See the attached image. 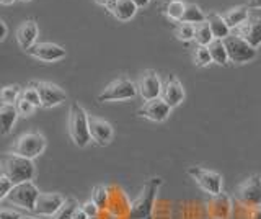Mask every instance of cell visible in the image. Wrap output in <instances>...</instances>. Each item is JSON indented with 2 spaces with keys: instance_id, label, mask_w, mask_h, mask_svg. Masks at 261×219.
<instances>
[{
  "instance_id": "cell-14",
  "label": "cell",
  "mask_w": 261,
  "mask_h": 219,
  "mask_svg": "<svg viewBox=\"0 0 261 219\" xmlns=\"http://www.w3.org/2000/svg\"><path fill=\"white\" fill-rule=\"evenodd\" d=\"M160 99H163V102H167L171 108L178 107V105L183 102L185 88L175 76H170L165 79V82H163V87H162Z\"/></svg>"
},
{
  "instance_id": "cell-15",
  "label": "cell",
  "mask_w": 261,
  "mask_h": 219,
  "mask_svg": "<svg viewBox=\"0 0 261 219\" xmlns=\"http://www.w3.org/2000/svg\"><path fill=\"white\" fill-rule=\"evenodd\" d=\"M90 125V136L98 145H108L113 139V126L101 118L90 116L88 119Z\"/></svg>"
},
{
  "instance_id": "cell-33",
  "label": "cell",
  "mask_w": 261,
  "mask_h": 219,
  "mask_svg": "<svg viewBox=\"0 0 261 219\" xmlns=\"http://www.w3.org/2000/svg\"><path fill=\"white\" fill-rule=\"evenodd\" d=\"M20 96H21L23 100L30 102L31 105H35L36 108L43 107V105H41V96L38 93V88L33 85V84H30L27 88H21V95Z\"/></svg>"
},
{
  "instance_id": "cell-40",
  "label": "cell",
  "mask_w": 261,
  "mask_h": 219,
  "mask_svg": "<svg viewBox=\"0 0 261 219\" xmlns=\"http://www.w3.org/2000/svg\"><path fill=\"white\" fill-rule=\"evenodd\" d=\"M248 9H261V0H248Z\"/></svg>"
},
{
  "instance_id": "cell-42",
  "label": "cell",
  "mask_w": 261,
  "mask_h": 219,
  "mask_svg": "<svg viewBox=\"0 0 261 219\" xmlns=\"http://www.w3.org/2000/svg\"><path fill=\"white\" fill-rule=\"evenodd\" d=\"M0 27H2V35H0V39H5L7 33H8V28H7V23L4 20H0Z\"/></svg>"
},
{
  "instance_id": "cell-26",
  "label": "cell",
  "mask_w": 261,
  "mask_h": 219,
  "mask_svg": "<svg viewBox=\"0 0 261 219\" xmlns=\"http://www.w3.org/2000/svg\"><path fill=\"white\" fill-rule=\"evenodd\" d=\"M186 10V4L181 0H170L165 5V15L173 21H181Z\"/></svg>"
},
{
  "instance_id": "cell-30",
  "label": "cell",
  "mask_w": 261,
  "mask_h": 219,
  "mask_svg": "<svg viewBox=\"0 0 261 219\" xmlns=\"http://www.w3.org/2000/svg\"><path fill=\"white\" fill-rule=\"evenodd\" d=\"M21 95V88L18 85H8L2 88V93H0V99H2V105H15L18 102Z\"/></svg>"
},
{
  "instance_id": "cell-11",
  "label": "cell",
  "mask_w": 261,
  "mask_h": 219,
  "mask_svg": "<svg viewBox=\"0 0 261 219\" xmlns=\"http://www.w3.org/2000/svg\"><path fill=\"white\" fill-rule=\"evenodd\" d=\"M31 84L38 88V93L41 96V105H43L44 108L57 107V105H61L67 99L65 92L56 84H51V82H31Z\"/></svg>"
},
{
  "instance_id": "cell-24",
  "label": "cell",
  "mask_w": 261,
  "mask_h": 219,
  "mask_svg": "<svg viewBox=\"0 0 261 219\" xmlns=\"http://www.w3.org/2000/svg\"><path fill=\"white\" fill-rule=\"evenodd\" d=\"M207 47H209L212 62L219 64V66H225V64L228 62V53H227V47L224 44V39H214V41H212Z\"/></svg>"
},
{
  "instance_id": "cell-25",
  "label": "cell",
  "mask_w": 261,
  "mask_h": 219,
  "mask_svg": "<svg viewBox=\"0 0 261 219\" xmlns=\"http://www.w3.org/2000/svg\"><path fill=\"white\" fill-rule=\"evenodd\" d=\"M194 41L198 46H209L212 41H214V35H212L211 27L207 21H202L199 25H194Z\"/></svg>"
},
{
  "instance_id": "cell-43",
  "label": "cell",
  "mask_w": 261,
  "mask_h": 219,
  "mask_svg": "<svg viewBox=\"0 0 261 219\" xmlns=\"http://www.w3.org/2000/svg\"><path fill=\"white\" fill-rule=\"evenodd\" d=\"M95 2L98 4V5H103V7H108L111 2H113V0H95Z\"/></svg>"
},
{
  "instance_id": "cell-19",
  "label": "cell",
  "mask_w": 261,
  "mask_h": 219,
  "mask_svg": "<svg viewBox=\"0 0 261 219\" xmlns=\"http://www.w3.org/2000/svg\"><path fill=\"white\" fill-rule=\"evenodd\" d=\"M106 9H108V12L119 21L130 20L137 12L136 4L130 2V0H113Z\"/></svg>"
},
{
  "instance_id": "cell-28",
  "label": "cell",
  "mask_w": 261,
  "mask_h": 219,
  "mask_svg": "<svg viewBox=\"0 0 261 219\" xmlns=\"http://www.w3.org/2000/svg\"><path fill=\"white\" fill-rule=\"evenodd\" d=\"M79 208H80L79 201L75 198H67L62 205V208L53 216V219H73V214H75V211Z\"/></svg>"
},
{
  "instance_id": "cell-7",
  "label": "cell",
  "mask_w": 261,
  "mask_h": 219,
  "mask_svg": "<svg viewBox=\"0 0 261 219\" xmlns=\"http://www.w3.org/2000/svg\"><path fill=\"white\" fill-rule=\"evenodd\" d=\"M46 149V137L39 133H27L20 136L13 145V154L27 159H36Z\"/></svg>"
},
{
  "instance_id": "cell-10",
  "label": "cell",
  "mask_w": 261,
  "mask_h": 219,
  "mask_svg": "<svg viewBox=\"0 0 261 219\" xmlns=\"http://www.w3.org/2000/svg\"><path fill=\"white\" fill-rule=\"evenodd\" d=\"M162 87H163V84L160 82L157 72L147 70L141 76V79H139L137 92H139V95H141V99L144 102H150V100H155V99H160Z\"/></svg>"
},
{
  "instance_id": "cell-44",
  "label": "cell",
  "mask_w": 261,
  "mask_h": 219,
  "mask_svg": "<svg viewBox=\"0 0 261 219\" xmlns=\"http://www.w3.org/2000/svg\"><path fill=\"white\" fill-rule=\"evenodd\" d=\"M15 2V0H0V4L2 5H12Z\"/></svg>"
},
{
  "instance_id": "cell-39",
  "label": "cell",
  "mask_w": 261,
  "mask_h": 219,
  "mask_svg": "<svg viewBox=\"0 0 261 219\" xmlns=\"http://www.w3.org/2000/svg\"><path fill=\"white\" fill-rule=\"evenodd\" d=\"M73 219H90V217L85 214V211H84V209L79 208V209L75 211V214H73Z\"/></svg>"
},
{
  "instance_id": "cell-16",
  "label": "cell",
  "mask_w": 261,
  "mask_h": 219,
  "mask_svg": "<svg viewBox=\"0 0 261 219\" xmlns=\"http://www.w3.org/2000/svg\"><path fill=\"white\" fill-rule=\"evenodd\" d=\"M65 198L59 193H41L35 211L41 216H54L62 208Z\"/></svg>"
},
{
  "instance_id": "cell-27",
  "label": "cell",
  "mask_w": 261,
  "mask_h": 219,
  "mask_svg": "<svg viewBox=\"0 0 261 219\" xmlns=\"http://www.w3.org/2000/svg\"><path fill=\"white\" fill-rule=\"evenodd\" d=\"M181 21L193 23V25H199V23L206 21V15L202 13V10L196 4H186V10H185Z\"/></svg>"
},
{
  "instance_id": "cell-3",
  "label": "cell",
  "mask_w": 261,
  "mask_h": 219,
  "mask_svg": "<svg viewBox=\"0 0 261 219\" xmlns=\"http://www.w3.org/2000/svg\"><path fill=\"white\" fill-rule=\"evenodd\" d=\"M88 119L90 116L87 115V111L77 102H73L69 110V134L73 144L79 145V148H85L92 139Z\"/></svg>"
},
{
  "instance_id": "cell-37",
  "label": "cell",
  "mask_w": 261,
  "mask_h": 219,
  "mask_svg": "<svg viewBox=\"0 0 261 219\" xmlns=\"http://www.w3.org/2000/svg\"><path fill=\"white\" fill-rule=\"evenodd\" d=\"M0 219H21V216L18 213H15L12 209H2L0 213Z\"/></svg>"
},
{
  "instance_id": "cell-17",
  "label": "cell",
  "mask_w": 261,
  "mask_h": 219,
  "mask_svg": "<svg viewBox=\"0 0 261 219\" xmlns=\"http://www.w3.org/2000/svg\"><path fill=\"white\" fill-rule=\"evenodd\" d=\"M38 33L39 31H38V25L35 20L23 21L18 27V30H16V43H18L20 50L30 51L31 47L36 44Z\"/></svg>"
},
{
  "instance_id": "cell-34",
  "label": "cell",
  "mask_w": 261,
  "mask_h": 219,
  "mask_svg": "<svg viewBox=\"0 0 261 219\" xmlns=\"http://www.w3.org/2000/svg\"><path fill=\"white\" fill-rule=\"evenodd\" d=\"M15 107H16V110H18V115L20 116H30V115H33V111H35V105H31L30 102H27V100H23L21 96L18 99V102L15 103Z\"/></svg>"
},
{
  "instance_id": "cell-45",
  "label": "cell",
  "mask_w": 261,
  "mask_h": 219,
  "mask_svg": "<svg viewBox=\"0 0 261 219\" xmlns=\"http://www.w3.org/2000/svg\"><path fill=\"white\" fill-rule=\"evenodd\" d=\"M21 219H35V217H31V216H21Z\"/></svg>"
},
{
  "instance_id": "cell-47",
  "label": "cell",
  "mask_w": 261,
  "mask_h": 219,
  "mask_svg": "<svg viewBox=\"0 0 261 219\" xmlns=\"http://www.w3.org/2000/svg\"><path fill=\"white\" fill-rule=\"evenodd\" d=\"M93 219H98V217H93Z\"/></svg>"
},
{
  "instance_id": "cell-9",
  "label": "cell",
  "mask_w": 261,
  "mask_h": 219,
  "mask_svg": "<svg viewBox=\"0 0 261 219\" xmlns=\"http://www.w3.org/2000/svg\"><path fill=\"white\" fill-rule=\"evenodd\" d=\"M237 197H239L242 205L248 206L250 209L261 206V178L258 175L248 177L247 180L239 186Z\"/></svg>"
},
{
  "instance_id": "cell-35",
  "label": "cell",
  "mask_w": 261,
  "mask_h": 219,
  "mask_svg": "<svg viewBox=\"0 0 261 219\" xmlns=\"http://www.w3.org/2000/svg\"><path fill=\"white\" fill-rule=\"evenodd\" d=\"M15 188V183L12 180H8L7 177L2 175V178H0V200H7V197L10 194V191Z\"/></svg>"
},
{
  "instance_id": "cell-20",
  "label": "cell",
  "mask_w": 261,
  "mask_h": 219,
  "mask_svg": "<svg viewBox=\"0 0 261 219\" xmlns=\"http://www.w3.org/2000/svg\"><path fill=\"white\" fill-rule=\"evenodd\" d=\"M232 211V203L227 194H216L209 203V214L214 219H227Z\"/></svg>"
},
{
  "instance_id": "cell-4",
  "label": "cell",
  "mask_w": 261,
  "mask_h": 219,
  "mask_svg": "<svg viewBox=\"0 0 261 219\" xmlns=\"http://www.w3.org/2000/svg\"><path fill=\"white\" fill-rule=\"evenodd\" d=\"M224 44L228 53V61L233 64H245L256 58V47H253L248 41L239 35H228L224 39Z\"/></svg>"
},
{
  "instance_id": "cell-18",
  "label": "cell",
  "mask_w": 261,
  "mask_h": 219,
  "mask_svg": "<svg viewBox=\"0 0 261 219\" xmlns=\"http://www.w3.org/2000/svg\"><path fill=\"white\" fill-rule=\"evenodd\" d=\"M237 35L248 41L253 47L261 46V18H248L242 27L237 28Z\"/></svg>"
},
{
  "instance_id": "cell-6",
  "label": "cell",
  "mask_w": 261,
  "mask_h": 219,
  "mask_svg": "<svg viewBox=\"0 0 261 219\" xmlns=\"http://www.w3.org/2000/svg\"><path fill=\"white\" fill-rule=\"evenodd\" d=\"M137 85L129 79H116L98 95V102H118L130 100L137 95Z\"/></svg>"
},
{
  "instance_id": "cell-21",
  "label": "cell",
  "mask_w": 261,
  "mask_h": 219,
  "mask_svg": "<svg viewBox=\"0 0 261 219\" xmlns=\"http://www.w3.org/2000/svg\"><path fill=\"white\" fill-rule=\"evenodd\" d=\"M224 20L225 23L228 25V28H233L237 30L239 27H242L245 21H247L250 17H248V7L247 5H239V7H233V9L227 10L224 15Z\"/></svg>"
},
{
  "instance_id": "cell-23",
  "label": "cell",
  "mask_w": 261,
  "mask_h": 219,
  "mask_svg": "<svg viewBox=\"0 0 261 219\" xmlns=\"http://www.w3.org/2000/svg\"><path fill=\"white\" fill-rule=\"evenodd\" d=\"M18 110L15 105H2L0 107V126H2V134L7 136L12 131L16 118H18Z\"/></svg>"
},
{
  "instance_id": "cell-5",
  "label": "cell",
  "mask_w": 261,
  "mask_h": 219,
  "mask_svg": "<svg viewBox=\"0 0 261 219\" xmlns=\"http://www.w3.org/2000/svg\"><path fill=\"white\" fill-rule=\"evenodd\" d=\"M39 194L41 193L38 190V186L33 182H27V183L15 185V188L7 197V201L10 203V205L18 206L21 209L35 211Z\"/></svg>"
},
{
  "instance_id": "cell-46",
  "label": "cell",
  "mask_w": 261,
  "mask_h": 219,
  "mask_svg": "<svg viewBox=\"0 0 261 219\" xmlns=\"http://www.w3.org/2000/svg\"><path fill=\"white\" fill-rule=\"evenodd\" d=\"M21 2H30V0H21Z\"/></svg>"
},
{
  "instance_id": "cell-31",
  "label": "cell",
  "mask_w": 261,
  "mask_h": 219,
  "mask_svg": "<svg viewBox=\"0 0 261 219\" xmlns=\"http://www.w3.org/2000/svg\"><path fill=\"white\" fill-rule=\"evenodd\" d=\"M193 59H194V64L198 67H206V66H209V64L212 62L209 47L207 46H198V47H194Z\"/></svg>"
},
{
  "instance_id": "cell-22",
  "label": "cell",
  "mask_w": 261,
  "mask_h": 219,
  "mask_svg": "<svg viewBox=\"0 0 261 219\" xmlns=\"http://www.w3.org/2000/svg\"><path fill=\"white\" fill-rule=\"evenodd\" d=\"M206 21L209 23L211 31H212V35H214L216 39H225L228 35H230V28H228V25L225 23L222 15L211 12L206 15Z\"/></svg>"
},
{
  "instance_id": "cell-2",
  "label": "cell",
  "mask_w": 261,
  "mask_h": 219,
  "mask_svg": "<svg viewBox=\"0 0 261 219\" xmlns=\"http://www.w3.org/2000/svg\"><path fill=\"white\" fill-rule=\"evenodd\" d=\"M162 185V178H150L149 182L144 185L142 193L139 194V198L130 205L127 211V219H150L153 201L157 197V191Z\"/></svg>"
},
{
  "instance_id": "cell-36",
  "label": "cell",
  "mask_w": 261,
  "mask_h": 219,
  "mask_svg": "<svg viewBox=\"0 0 261 219\" xmlns=\"http://www.w3.org/2000/svg\"><path fill=\"white\" fill-rule=\"evenodd\" d=\"M80 208L85 211V214H87V216H88L90 219H93V217H98V213H100V211H101L100 208H98V206L95 205L93 201H87L85 205H82Z\"/></svg>"
},
{
  "instance_id": "cell-1",
  "label": "cell",
  "mask_w": 261,
  "mask_h": 219,
  "mask_svg": "<svg viewBox=\"0 0 261 219\" xmlns=\"http://www.w3.org/2000/svg\"><path fill=\"white\" fill-rule=\"evenodd\" d=\"M2 175L15 185L31 182L36 175L35 162L21 157L18 154H4L2 156Z\"/></svg>"
},
{
  "instance_id": "cell-41",
  "label": "cell",
  "mask_w": 261,
  "mask_h": 219,
  "mask_svg": "<svg viewBox=\"0 0 261 219\" xmlns=\"http://www.w3.org/2000/svg\"><path fill=\"white\" fill-rule=\"evenodd\" d=\"M130 2H134L137 9H142V7H147V5H149L150 0H130Z\"/></svg>"
},
{
  "instance_id": "cell-29",
  "label": "cell",
  "mask_w": 261,
  "mask_h": 219,
  "mask_svg": "<svg viewBox=\"0 0 261 219\" xmlns=\"http://www.w3.org/2000/svg\"><path fill=\"white\" fill-rule=\"evenodd\" d=\"M194 30L196 27L193 23H186V21H178V25L175 27V36L179 39V41L188 43L194 39Z\"/></svg>"
},
{
  "instance_id": "cell-13",
  "label": "cell",
  "mask_w": 261,
  "mask_h": 219,
  "mask_svg": "<svg viewBox=\"0 0 261 219\" xmlns=\"http://www.w3.org/2000/svg\"><path fill=\"white\" fill-rule=\"evenodd\" d=\"M27 53L30 56H33V58H36L39 61H46V62L61 61V59L65 58L64 47L59 46V44H54V43H36Z\"/></svg>"
},
{
  "instance_id": "cell-32",
  "label": "cell",
  "mask_w": 261,
  "mask_h": 219,
  "mask_svg": "<svg viewBox=\"0 0 261 219\" xmlns=\"http://www.w3.org/2000/svg\"><path fill=\"white\" fill-rule=\"evenodd\" d=\"M108 200H110L108 190H106L105 186H101V185L95 186L93 191H92V201L95 203V205L100 209H106V208H108Z\"/></svg>"
},
{
  "instance_id": "cell-8",
  "label": "cell",
  "mask_w": 261,
  "mask_h": 219,
  "mask_svg": "<svg viewBox=\"0 0 261 219\" xmlns=\"http://www.w3.org/2000/svg\"><path fill=\"white\" fill-rule=\"evenodd\" d=\"M188 174L211 197H216V194H220V191H222V175H219L217 172H212V170H206L201 167H190L188 168Z\"/></svg>"
},
{
  "instance_id": "cell-38",
  "label": "cell",
  "mask_w": 261,
  "mask_h": 219,
  "mask_svg": "<svg viewBox=\"0 0 261 219\" xmlns=\"http://www.w3.org/2000/svg\"><path fill=\"white\" fill-rule=\"evenodd\" d=\"M250 219H261V206L250 209Z\"/></svg>"
},
{
  "instance_id": "cell-12",
  "label": "cell",
  "mask_w": 261,
  "mask_h": 219,
  "mask_svg": "<svg viewBox=\"0 0 261 219\" xmlns=\"http://www.w3.org/2000/svg\"><path fill=\"white\" fill-rule=\"evenodd\" d=\"M170 111H171V107L167 102H163V99H155L150 102H145L142 107L139 108L137 115L145 119L155 121V123H162V121H165L170 116Z\"/></svg>"
}]
</instances>
